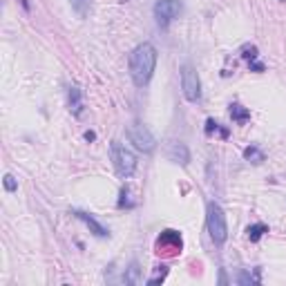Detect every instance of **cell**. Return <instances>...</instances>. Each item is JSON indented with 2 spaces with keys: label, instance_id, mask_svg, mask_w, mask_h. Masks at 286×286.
Instances as JSON below:
<instances>
[{
  "label": "cell",
  "instance_id": "cell-1",
  "mask_svg": "<svg viewBox=\"0 0 286 286\" xmlns=\"http://www.w3.org/2000/svg\"><path fill=\"white\" fill-rule=\"evenodd\" d=\"M154 67H157V47L152 43H141L130 54V76L137 87L148 85L154 74Z\"/></svg>",
  "mask_w": 286,
  "mask_h": 286
},
{
  "label": "cell",
  "instance_id": "cell-2",
  "mask_svg": "<svg viewBox=\"0 0 286 286\" xmlns=\"http://www.w3.org/2000/svg\"><path fill=\"white\" fill-rule=\"evenodd\" d=\"M206 226L208 233H210V239L221 246L228 239V223H226V215H223L221 206L217 201H208L206 206Z\"/></svg>",
  "mask_w": 286,
  "mask_h": 286
},
{
  "label": "cell",
  "instance_id": "cell-3",
  "mask_svg": "<svg viewBox=\"0 0 286 286\" xmlns=\"http://www.w3.org/2000/svg\"><path fill=\"white\" fill-rule=\"evenodd\" d=\"M110 152H112L114 170H117V175L121 179H130V177L137 173V157H134V152L130 148H126V145L119 141H112Z\"/></svg>",
  "mask_w": 286,
  "mask_h": 286
},
{
  "label": "cell",
  "instance_id": "cell-4",
  "mask_svg": "<svg viewBox=\"0 0 286 286\" xmlns=\"http://www.w3.org/2000/svg\"><path fill=\"white\" fill-rule=\"evenodd\" d=\"M128 139H130V143L143 154H152L154 148H157V139H154L152 132L139 121H134L128 126Z\"/></svg>",
  "mask_w": 286,
  "mask_h": 286
},
{
  "label": "cell",
  "instance_id": "cell-5",
  "mask_svg": "<svg viewBox=\"0 0 286 286\" xmlns=\"http://www.w3.org/2000/svg\"><path fill=\"white\" fill-rule=\"evenodd\" d=\"M181 90H184V96L188 98L190 103H197L201 98V81L197 70L190 63H186L181 67Z\"/></svg>",
  "mask_w": 286,
  "mask_h": 286
},
{
  "label": "cell",
  "instance_id": "cell-6",
  "mask_svg": "<svg viewBox=\"0 0 286 286\" xmlns=\"http://www.w3.org/2000/svg\"><path fill=\"white\" fill-rule=\"evenodd\" d=\"M181 12H184L181 0H157L154 5V18H157L159 27H168L175 18L181 16Z\"/></svg>",
  "mask_w": 286,
  "mask_h": 286
},
{
  "label": "cell",
  "instance_id": "cell-7",
  "mask_svg": "<svg viewBox=\"0 0 286 286\" xmlns=\"http://www.w3.org/2000/svg\"><path fill=\"white\" fill-rule=\"evenodd\" d=\"M181 248H184V239H181V235L177 231H163L159 235V239H157V253L161 255H179L181 253Z\"/></svg>",
  "mask_w": 286,
  "mask_h": 286
},
{
  "label": "cell",
  "instance_id": "cell-8",
  "mask_svg": "<svg viewBox=\"0 0 286 286\" xmlns=\"http://www.w3.org/2000/svg\"><path fill=\"white\" fill-rule=\"evenodd\" d=\"M165 157H168L173 163L179 165H188L190 163V150L184 141H170L168 150H165Z\"/></svg>",
  "mask_w": 286,
  "mask_h": 286
},
{
  "label": "cell",
  "instance_id": "cell-9",
  "mask_svg": "<svg viewBox=\"0 0 286 286\" xmlns=\"http://www.w3.org/2000/svg\"><path fill=\"white\" fill-rule=\"evenodd\" d=\"M72 215L76 217V219H81L83 223H85L87 228H90L92 233H94L96 237H110V231H107L105 226H103V223H98L94 217L90 215V212H83V210H72Z\"/></svg>",
  "mask_w": 286,
  "mask_h": 286
},
{
  "label": "cell",
  "instance_id": "cell-10",
  "mask_svg": "<svg viewBox=\"0 0 286 286\" xmlns=\"http://www.w3.org/2000/svg\"><path fill=\"white\" fill-rule=\"evenodd\" d=\"M67 105H70V112L74 117H81L83 114V94L79 85H70L67 87Z\"/></svg>",
  "mask_w": 286,
  "mask_h": 286
},
{
  "label": "cell",
  "instance_id": "cell-11",
  "mask_svg": "<svg viewBox=\"0 0 286 286\" xmlns=\"http://www.w3.org/2000/svg\"><path fill=\"white\" fill-rule=\"evenodd\" d=\"M123 282L128 286H137L143 282V275H141V266H139L137 262H132L130 266L126 268V273H123Z\"/></svg>",
  "mask_w": 286,
  "mask_h": 286
},
{
  "label": "cell",
  "instance_id": "cell-12",
  "mask_svg": "<svg viewBox=\"0 0 286 286\" xmlns=\"http://www.w3.org/2000/svg\"><path fill=\"white\" fill-rule=\"evenodd\" d=\"M228 112H231V119L237 123V126H244V123L251 121V112H248L244 105H239V103H231V110Z\"/></svg>",
  "mask_w": 286,
  "mask_h": 286
},
{
  "label": "cell",
  "instance_id": "cell-13",
  "mask_svg": "<svg viewBox=\"0 0 286 286\" xmlns=\"http://www.w3.org/2000/svg\"><path fill=\"white\" fill-rule=\"evenodd\" d=\"M244 159H246L248 163H253V165H259V163L266 161V154H264L257 145H248V148H244Z\"/></svg>",
  "mask_w": 286,
  "mask_h": 286
},
{
  "label": "cell",
  "instance_id": "cell-14",
  "mask_svg": "<svg viewBox=\"0 0 286 286\" xmlns=\"http://www.w3.org/2000/svg\"><path fill=\"white\" fill-rule=\"evenodd\" d=\"M268 233V226L266 223H262V221H257V223H251V226L246 228V237L251 239V242H259L264 235Z\"/></svg>",
  "mask_w": 286,
  "mask_h": 286
},
{
  "label": "cell",
  "instance_id": "cell-15",
  "mask_svg": "<svg viewBox=\"0 0 286 286\" xmlns=\"http://www.w3.org/2000/svg\"><path fill=\"white\" fill-rule=\"evenodd\" d=\"M259 282H262V270H259V268H255L253 273H248V270H242V273H239V277H237V284H242V286L259 284Z\"/></svg>",
  "mask_w": 286,
  "mask_h": 286
},
{
  "label": "cell",
  "instance_id": "cell-16",
  "mask_svg": "<svg viewBox=\"0 0 286 286\" xmlns=\"http://www.w3.org/2000/svg\"><path fill=\"white\" fill-rule=\"evenodd\" d=\"M206 134H208V137H212V134H219L221 139H226L228 137V130L221 128V123H217L215 119H208V121H206Z\"/></svg>",
  "mask_w": 286,
  "mask_h": 286
},
{
  "label": "cell",
  "instance_id": "cell-17",
  "mask_svg": "<svg viewBox=\"0 0 286 286\" xmlns=\"http://www.w3.org/2000/svg\"><path fill=\"white\" fill-rule=\"evenodd\" d=\"M72 3V9H74L76 14H79L81 18H85L87 14H90V5H92V0H70Z\"/></svg>",
  "mask_w": 286,
  "mask_h": 286
},
{
  "label": "cell",
  "instance_id": "cell-18",
  "mask_svg": "<svg viewBox=\"0 0 286 286\" xmlns=\"http://www.w3.org/2000/svg\"><path fill=\"white\" fill-rule=\"evenodd\" d=\"M117 206L121 208V210H123V208H128V210H130V208L137 206L132 199H130V188H128V186H126V188H121V192H119V204Z\"/></svg>",
  "mask_w": 286,
  "mask_h": 286
},
{
  "label": "cell",
  "instance_id": "cell-19",
  "mask_svg": "<svg viewBox=\"0 0 286 286\" xmlns=\"http://www.w3.org/2000/svg\"><path fill=\"white\" fill-rule=\"evenodd\" d=\"M242 56L248 61V63H253V61H257V56H259V51L255 45H244L242 47Z\"/></svg>",
  "mask_w": 286,
  "mask_h": 286
},
{
  "label": "cell",
  "instance_id": "cell-20",
  "mask_svg": "<svg viewBox=\"0 0 286 286\" xmlns=\"http://www.w3.org/2000/svg\"><path fill=\"white\" fill-rule=\"evenodd\" d=\"M165 275H168V268H165V266H159V268H157V273H154L152 277L148 279V284H157V282H163V279H165Z\"/></svg>",
  "mask_w": 286,
  "mask_h": 286
},
{
  "label": "cell",
  "instance_id": "cell-21",
  "mask_svg": "<svg viewBox=\"0 0 286 286\" xmlns=\"http://www.w3.org/2000/svg\"><path fill=\"white\" fill-rule=\"evenodd\" d=\"M5 190L7 192H16L18 190V184H16V179H14L12 175H5Z\"/></svg>",
  "mask_w": 286,
  "mask_h": 286
},
{
  "label": "cell",
  "instance_id": "cell-22",
  "mask_svg": "<svg viewBox=\"0 0 286 286\" xmlns=\"http://www.w3.org/2000/svg\"><path fill=\"white\" fill-rule=\"evenodd\" d=\"M248 67H251L253 72H266V65L259 63V61H253V63H248Z\"/></svg>",
  "mask_w": 286,
  "mask_h": 286
},
{
  "label": "cell",
  "instance_id": "cell-23",
  "mask_svg": "<svg viewBox=\"0 0 286 286\" xmlns=\"http://www.w3.org/2000/svg\"><path fill=\"white\" fill-rule=\"evenodd\" d=\"M85 139H87V141H94V139H96V134H94V132H90V130H87V132H85Z\"/></svg>",
  "mask_w": 286,
  "mask_h": 286
},
{
  "label": "cell",
  "instance_id": "cell-24",
  "mask_svg": "<svg viewBox=\"0 0 286 286\" xmlns=\"http://www.w3.org/2000/svg\"><path fill=\"white\" fill-rule=\"evenodd\" d=\"M20 5H23V7L27 9V12H29V9H32V5H29V0H20Z\"/></svg>",
  "mask_w": 286,
  "mask_h": 286
}]
</instances>
